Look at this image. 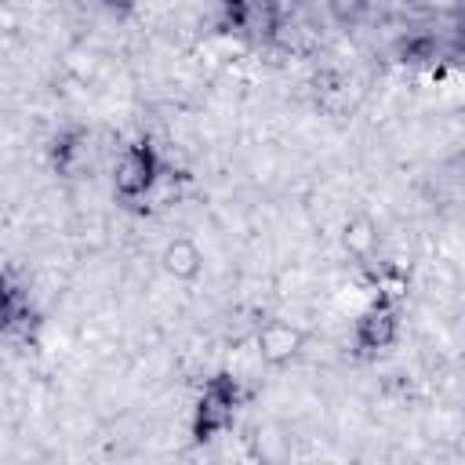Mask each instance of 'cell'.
<instances>
[{
  "label": "cell",
  "mask_w": 465,
  "mask_h": 465,
  "mask_svg": "<svg viewBox=\"0 0 465 465\" xmlns=\"http://www.w3.org/2000/svg\"><path fill=\"white\" fill-rule=\"evenodd\" d=\"M156 171H160L156 167V153L145 142L131 145L120 156V163H116V189H120V196H127V200L145 196L153 189V182H156Z\"/></svg>",
  "instance_id": "1"
},
{
  "label": "cell",
  "mask_w": 465,
  "mask_h": 465,
  "mask_svg": "<svg viewBox=\"0 0 465 465\" xmlns=\"http://www.w3.org/2000/svg\"><path fill=\"white\" fill-rule=\"evenodd\" d=\"M302 341H305V338H302L298 327L272 320V323H265V327L258 331V356H262L265 363H287V360H294V356L302 352Z\"/></svg>",
  "instance_id": "2"
},
{
  "label": "cell",
  "mask_w": 465,
  "mask_h": 465,
  "mask_svg": "<svg viewBox=\"0 0 465 465\" xmlns=\"http://www.w3.org/2000/svg\"><path fill=\"white\" fill-rule=\"evenodd\" d=\"M356 338H360L363 349H385V345L396 338V312H392L389 305H374V309L360 320Z\"/></svg>",
  "instance_id": "3"
},
{
  "label": "cell",
  "mask_w": 465,
  "mask_h": 465,
  "mask_svg": "<svg viewBox=\"0 0 465 465\" xmlns=\"http://www.w3.org/2000/svg\"><path fill=\"white\" fill-rule=\"evenodd\" d=\"M163 269L174 276V280H196L200 276V269H203V254H200V247L193 243V240H174V243H167V251H163Z\"/></svg>",
  "instance_id": "4"
},
{
  "label": "cell",
  "mask_w": 465,
  "mask_h": 465,
  "mask_svg": "<svg viewBox=\"0 0 465 465\" xmlns=\"http://www.w3.org/2000/svg\"><path fill=\"white\" fill-rule=\"evenodd\" d=\"M341 247L345 254H352L356 262H367L374 251H378V225L371 218H349L345 229H341Z\"/></svg>",
  "instance_id": "5"
},
{
  "label": "cell",
  "mask_w": 465,
  "mask_h": 465,
  "mask_svg": "<svg viewBox=\"0 0 465 465\" xmlns=\"http://www.w3.org/2000/svg\"><path fill=\"white\" fill-rule=\"evenodd\" d=\"M418 4L429 7V11H440V15H450V11L461 7V0H418Z\"/></svg>",
  "instance_id": "6"
}]
</instances>
